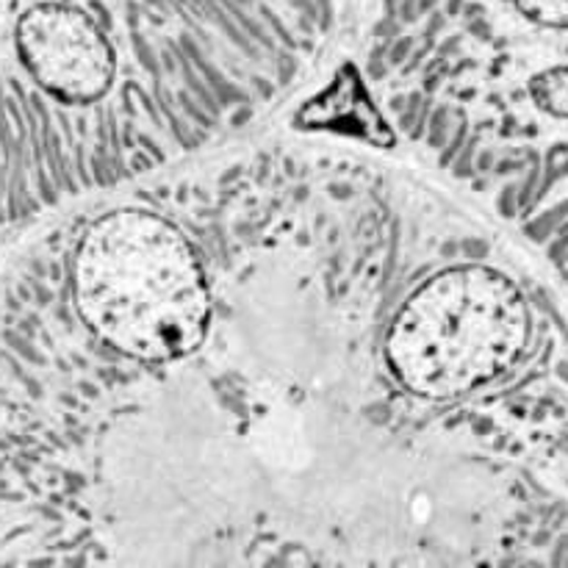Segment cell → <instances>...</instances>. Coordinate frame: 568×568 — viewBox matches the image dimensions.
Listing matches in <instances>:
<instances>
[{
  "instance_id": "6da1fadb",
  "label": "cell",
  "mask_w": 568,
  "mask_h": 568,
  "mask_svg": "<svg viewBox=\"0 0 568 568\" xmlns=\"http://www.w3.org/2000/svg\"><path fill=\"white\" fill-rule=\"evenodd\" d=\"M72 294L83 322L136 361L186 358L209 333L211 292L194 247L148 211H116L89 227Z\"/></svg>"
},
{
  "instance_id": "7a4b0ae2",
  "label": "cell",
  "mask_w": 568,
  "mask_h": 568,
  "mask_svg": "<svg viewBox=\"0 0 568 568\" xmlns=\"http://www.w3.org/2000/svg\"><path fill=\"white\" fill-rule=\"evenodd\" d=\"M527 336V303L503 272L453 266L405 300L388 327L386 361L410 394L449 399L510 369Z\"/></svg>"
},
{
  "instance_id": "3957f363",
  "label": "cell",
  "mask_w": 568,
  "mask_h": 568,
  "mask_svg": "<svg viewBox=\"0 0 568 568\" xmlns=\"http://www.w3.org/2000/svg\"><path fill=\"white\" fill-rule=\"evenodd\" d=\"M17 50L33 81L64 103H92L114 81V53L98 22L64 3H39L17 22Z\"/></svg>"
},
{
  "instance_id": "277c9868",
  "label": "cell",
  "mask_w": 568,
  "mask_h": 568,
  "mask_svg": "<svg viewBox=\"0 0 568 568\" xmlns=\"http://www.w3.org/2000/svg\"><path fill=\"white\" fill-rule=\"evenodd\" d=\"M530 94L544 111L568 120V64L538 72L530 81Z\"/></svg>"
},
{
  "instance_id": "5b68a950",
  "label": "cell",
  "mask_w": 568,
  "mask_h": 568,
  "mask_svg": "<svg viewBox=\"0 0 568 568\" xmlns=\"http://www.w3.org/2000/svg\"><path fill=\"white\" fill-rule=\"evenodd\" d=\"M516 9L532 22L549 28H568V0H514Z\"/></svg>"
}]
</instances>
